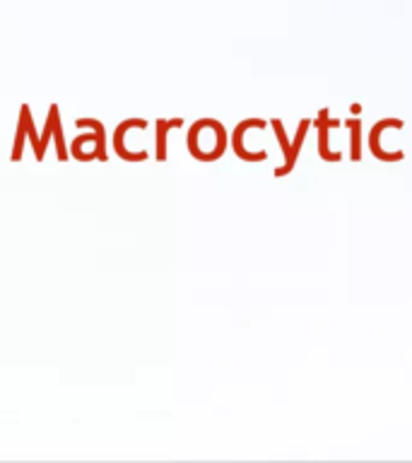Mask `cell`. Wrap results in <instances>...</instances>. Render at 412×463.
<instances>
[{
    "instance_id": "4",
    "label": "cell",
    "mask_w": 412,
    "mask_h": 463,
    "mask_svg": "<svg viewBox=\"0 0 412 463\" xmlns=\"http://www.w3.org/2000/svg\"><path fill=\"white\" fill-rule=\"evenodd\" d=\"M347 128H350V159H352V162H360L361 159V121L360 118H350V121H347Z\"/></svg>"
},
{
    "instance_id": "5",
    "label": "cell",
    "mask_w": 412,
    "mask_h": 463,
    "mask_svg": "<svg viewBox=\"0 0 412 463\" xmlns=\"http://www.w3.org/2000/svg\"><path fill=\"white\" fill-rule=\"evenodd\" d=\"M273 128H275V136H277V143H280L282 152H285V162H287L289 150H292V143H289L287 136H285V126L280 123V118H273Z\"/></svg>"
},
{
    "instance_id": "2",
    "label": "cell",
    "mask_w": 412,
    "mask_h": 463,
    "mask_svg": "<svg viewBox=\"0 0 412 463\" xmlns=\"http://www.w3.org/2000/svg\"><path fill=\"white\" fill-rule=\"evenodd\" d=\"M314 123H316V128H318V157L323 159V162H340L342 155H340V152L328 150V130L338 128L340 123L335 121V118H328V109H321Z\"/></svg>"
},
{
    "instance_id": "3",
    "label": "cell",
    "mask_w": 412,
    "mask_h": 463,
    "mask_svg": "<svg viewBox=\"0 0 412 463\" xmlns=\"http://www.w3.org/2000/svg\"><path fill=\"white\" fill-rule=\"evenodd\" d=\"M309 126H311L309 118H304V121L299 123V128H296V136H295V143H292V150H289L287 162H285V165L277 166V169H275V176H287V174L292 172V169H295L296 155H299V150H302L304 140H306V130H309Z\"/></svg>"
},
{
    "instance_id": "1",
    "label": "cell",
    "mask_w": 412,
    "mask_h": 463,
    "mask_svg": "<svg viewBox=\"0 0 412 463\" xmlns=\"http://www.w3.org/2000/svg\"><path fill=\"white\" fill-rule=\"evenodd\" d=\"M386 128H403V121L396 118V116H393V118H381V121H376L371 133H369V150H371V155H374L379 162H400V159L405 157L403 152H386L381 147V136Z\"/></svg>"
}]
</instances>
